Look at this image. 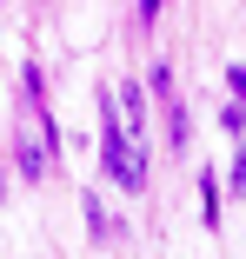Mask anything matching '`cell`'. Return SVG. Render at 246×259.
Listing matches in <instances>:
<instances>
[{
    "label": "cell",
    "instance_id": "cell-1",
    "mask_svg": "<svg viewBox=\"0 0 246 259\" xmlns=\"http://www.w3.org/2000/svg\"><path fill=\"white\" fill-rule=\"evenodd\" d=\"M100 160H107V180H113V186L146 193V146H133V140H127V126H120V113H113V107H107V140H100Z\"/></svg>",
    "mask_w": 246,
    "mask_h": 259
},
{
    "label": "cell",
    "instance_id": "cell-2",
    "mask_svg": "<svg viewBox=\"0 0 246 259\" xmlns=\"http://www.w3.org/2000/svg\"><path fill=\"white\" fill-rule=\"evenodd\" d=\"M153 93H160V107H167V140L186 146V107H180V93H173V73L153 67Z\"/></svg>",
    "mask_w": 246,
    "mask_h": 259
},
{
    "label": "cell",
    "instance_id": "cell-3",
    "mask_svg": "<svg viewBox=\"0 0 246 259\" xmlns=\"http://www.w3.org/2000/svg\"><path fill=\"white\" fill-rule=\"evenodd\" d=\"M80 213H87V233H93V239H113V220H107V206L93 199V193L80 199Z\"/></svg>",
    "mask_w": 246,
    "mask_h": 259
},
{
    "label": "cell",
    "instance_id": "cell-4",
    "mask_svg": "<svg viewBox=\"0 0 246 259\" xmlns=\"http://www.w3.org/2000/svg\"><path fill=\"white\" fill-rule=\"evenodd\" d=\"M200 220L220 226V186H213V180H200Z\"/></svg>",
    "mask_w": 246,
    "mask_h": 259
},
{
    "label": "cell",
    "instance_id": "cell-5",
    "mask_svg": "<svg viewBox=\"0 0 246 259\" xmlns=\"http://www.w3.org/2000/svg\"><path fill=\"white\" fill-rule=\"evenodd\" d=\"M233 193H246V153H233Z\"/></svg>",
    "mask_w": 246,
    "mask_h": 259
},
{
    "label": "cell",
    "instance_id": "cell-6",
    "mask_svg": "<svg viewBox=\"0 0 246 259\" xmlns=\"http://www.w3.org/2000/svg\"><path fill=\"white\" fill-rule=\"evenodd\" d=\"M226 87H233V100H239V93H246V67H233V73H226Z\"/></svg>",
    "mask_w": 246,
    "mask_h": 259
},
{
    "label": "cell",
    "instance_id": "cell-7",
    "mask_svg": "<svg viewBox=\"0 0 246 259\" xmlns=\"http://www.w3.org/2000/svg\"><path fill=\"white\" fill-rule=\"evenodd\" d=\"M153 14H160V0H140V20H153Z\"/></svg>",
    "mask_w": 246,
    "mask_h": 259
}]
</instances>
